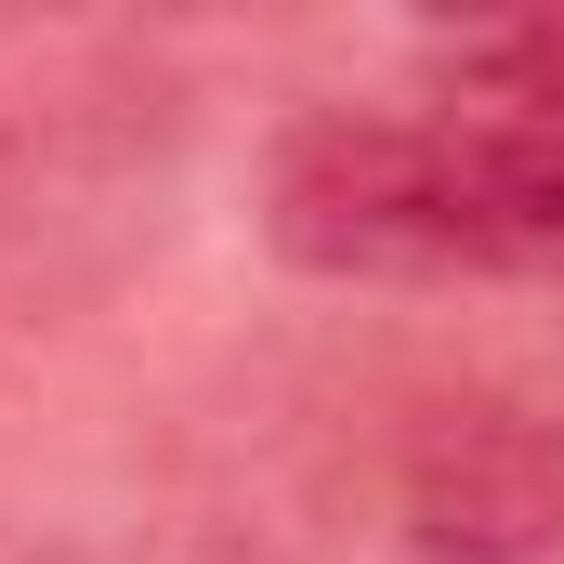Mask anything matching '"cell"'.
<instances>
[{
  "mask_svg": "<svg viewBox=\"0 0 564 564\" xmlns=\"http://www.w3.org/2000/svg\"><path fill=\"white\" fill-rule=\"evenodd\" d=\"M394 525L433 564H552L564 552V421L539 408H433L394 446Z\"/></svg>",
  "mask_w": 564,
  "mask_h": 564,
  "instance_id": "obj_2",
  "label": "cell"
},
{
  "mask_svg": "<svg viewBox=\"0 0 564 564\" xmlns=\"http://www.w3.org/2000/svg\"><path fill=\"white\" fill-rule=\"evenodd\" d=\"M263 237L368 289H564V119L486 93L315 106L263 158Z\"/></svg>",
  "mask_w": 564,
  "mask_h": 564,
  "instance_id": "obj_1",
  "label": "cell"
},
{
  "mask_svg": "<svg viewBox=\"0 0 564 564\" xmlns=\"http://www.w3.org/2000/svg\"><path fill=\"white\" fill-rule=\"evenodd\" d=\"M446 93H486V106H539V119H564V13L473 26V40L446 53Z\"/></svg>",
  "mask_w": 564,
  "mask_h": 564,
  "instance_id": "obj_3",
  "label": "cell"
}]
</instances>
